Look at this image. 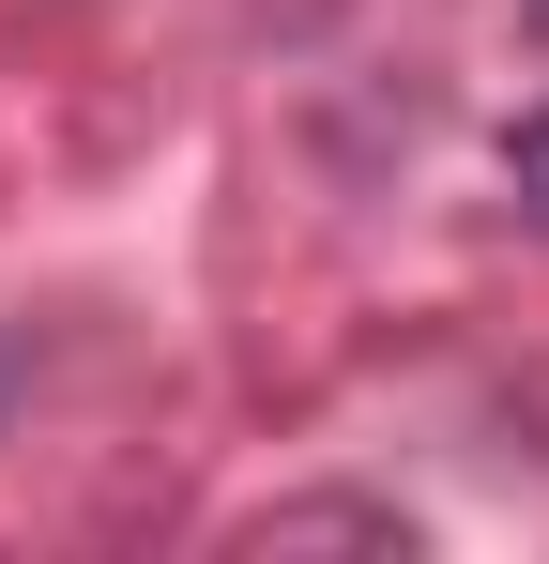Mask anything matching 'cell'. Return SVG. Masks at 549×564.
<instances>
[{"mask_svg": "<svg viewBox=\"0 0 549 564\" xmlns=\"http://www.w3.org/2000/svg\"><path fill=\"white\" fill-rule=\"evenodd\" d=\"M321 534H366V550H412V519H381V503H274L260 550H321Z\"/></svg>", "mask_w": 549, "mask_h": 564, "instance_id": "cell-1", "label": "cell"}, {"mask_svg": "<svg viewBox=\"0 0 549 564\" xmlns=\"http://www.w3.org/2000/svg\"><path fill=\"white\" fill-rule=\"evenodd\" d=\"M504 198L549 229V107H519V122H504Z\"/></svg>", "mask_w": 549, "mask_h": 564, "instance_id": "cell-2", "label": "cell"}, {"mask_svg": "<svg viewBox=\"0 0 549 564\" xmlns=\"http://www.w3.org/2000/svg\"><path fill=\"white\" fill-rule=\"evenodd\" d=\"M535 15H549V0H535Z\"/></svg>", "mask_w": 549, "mask_h": 564, "instance_id": "cell-4", "label": "cell"}, {"mask_svg": "<svg viewBox=\"0 0 549 564\" xmlns=\"http://www.w3.org/2000/svg\"><path fill=\"white\" fill-rule=\"evenodd\" d=\"M0 397H15V367H0Z\"/></svg>", "mask_w": 549, "mask_h": 564, "instance_id": "cell-3", "label": "cell"}]
</instances>
